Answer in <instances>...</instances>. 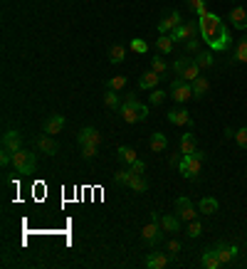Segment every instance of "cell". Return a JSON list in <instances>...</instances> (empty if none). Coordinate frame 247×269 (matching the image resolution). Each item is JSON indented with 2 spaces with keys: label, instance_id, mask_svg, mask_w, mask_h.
I'll return each mask as SVG.
<instances>
[{
  "label": "cell",
  "instance_id": "obj_18",
  "mask_svg": "<svg viewBox=\"0 0 247 269\" xmlns=\"http://www.w3.org/2000/svg\"><path fill=\"white\" fill-rule=\"evenodd\" d=\"M168 121L173 126H185V124H190V114L185 109H171L168 111Z\"/></svg>",
  "mask_w": 247,
  "mask_h": 269
},
{
  "label": "cell",
  "instance_id": "obj_16",
  "mask_svg": "<svg viewBox=\"0 0 247 269\" xmlns=\"http://www.w3.org/2000/svg\"><path fill=\"white\" fill-rule=\"evenodd\" d=\"M37 148L42 151V153H47V156H55L57 153V141H55V136H50V134H45V136H40L37 138Z\"/></svg>",
  "mask_w": 247,
  "mask_h": 269
},
{
  "label": "cell",
  "instance_id": "obj_5",
  "mask_svg": "<svg viewBox=\"0 0 247 269\" xmlns=\"http://www.w3.org/2000/svg\"><path fill=\"white\" fill-rule=\"evenodd\" d=\"M171 97H173V101H178V104L190 101V99H193V84H190L188 79H183V77L173 79V82H171Z\"/></svg>",
  "mask_w": 247,
  "mask_h": 269
},
{
  "label": "cell",
  "instance_id": "obj_26",
  "mask_svg": "<svg viewBox=\"0 0 247 269\" xmlns=\"http://www.w3.org/2000/svg\"><path fill=\"white\" fill-rule=\"evenodd\" d=\"M116 156H119L124 163H129V166H131L134 161H139L136 151H134V148H129V146H119V148H116Z\"/></svg>",
  "mask_w": 247,
  "mask_h": 269
},
{
  "label": "cell",
  "instance_id": "obj_22",
  "mask_svg": "<svg viewBox=\"0 0 247 269\" xmlns=\"http://www.w3.org/2000/svg\"><path fill=\"white\" fill-rule=\"evenodd\" d=\"M208 89H210V84H208V79H205V77L193 79V99H203V97L208 94Z\"/></svg>",
  "mask_w": 247,
  "mask_h": 269
},
{
  "label": "cell",
  "instance_id": "obj_8",
  "mask_svg": "<svg viewBox=\"0 0 247 269\" xmlns=\"http://www.w3.org/2000/svg\"><path fill=\"white\" fill-rule=\"evenodd\" d=\"M215 254H217V259H220V264H232L235 262V257H237V247L235 244H230V242H225V239H220V242H215Z\"/></svg>",
  "mask_w": 247,
  "mask_h": 269
},
{
  "label": "cell",
  "instance_id": "obj_23",
  "mask_svg": "<svg viewBox=\"0 0 247 269\" xmlns=\"http://www.w3.org/2000/svg\"><path fill=\"white\" fill-rule=\"evenodd\" d=\"M151 151L153 153H161V151H166V146H168V138H166V134H161V131H156L153 136H151Z\"/></svg>",
  "mask_w": 247,
  "mask_h": 269
},
{
  "label": "cell",
  "instance_id": "obj_17",
  "mask_svg": "<svg viewBox=\"0 0 247 269\" xmlns=\"http://www.w3.org/2000/svg\"><path fill=\"white\" fill-rule=\"evenodd\" d=\"M62 129H65V116H60V114H55L45 121V134H50V136H57Z\"/></svg>",
  "mask_w": 247,
  "mask_h": 269
},
{
  "label": "cell",
  "instance_id": "obj_12",
  "mask_svg": "<svg viewBox=\"0 0 247 269\" xmlns=\"http://www.w3.org/2000/svg\"><path fill=\"white\" fill-rule=\"evenodd\" d=\"M77 141H79V146H99L102 143V136H99V131L94 129V126H87V129H82L79 131V136H77Z\"/></svg>",
  "mask_w": 247,
  "mask_h": 269
},
{
  "label": "cell",
  "instance_id": "obj_9",
  "mask_svg": "<svg viewBox=\"0 0 247 269\" xmlns=\"http://www.w3.org/2000/svg\"><path fill=\"white\" fill-rule=\"evenodd\" d=\"M195 33H200V25H195V23H180L171 35H173V40L176 42H180V40H190V37H195Z\"/></svg>",
  "mask_w": 247,
  "mask_h": 269
},
{
  "label": "cell",
  "instance_id": "obj_15",
  "mask_svg": "<svg viewBox=\"0 0 247 269\" xmlns=\"http://www.w3.org/2000/svg\"><path fill=\"white\" fill-rule=\"evenodd\" d=\"M230 20H232V28L235 30H247V10L245 8H232L230 10Z\"/></svg>",
  "mask_w": 247,
  "mask_h": 269
},
{
  "label": "cell",
  "instance_id": "obj_41",
  "mask_svg": "<svg viewBox=\"0 0 247 269\" xmlns=\"http://www.w3.org/2000/svg\"><path fill=\"white\" fill-rule=\"evenodd\" d=\"M129 170H131V173H136V175H143V173H146V163H143V161H134Z\"/></svg>",
  "mask_w": 247,
  "mask_h": 269
},
{
  "label": "cell",
  "instance_id": "obj_34",
  "mask_svg": "<svg viewBox=\"0 0 247 269\" xmlns=\"http://www.w3.org/2000/svg\"><path fill=\"white\" fill-rule=\"evenodd\" d=\"M188 5H190V10H195V15H198V18L208 15V10H205V3H203V0H188Z\"/></svg>",
  "mask_w": 247,
  "mask_h": 269
},
{
  "label": "cell",
  "instance_id": "obj_27",
  "mask_svg": "<svg viewBox=\"0 0 247 269\" xmlns=\"http://www.w3.org/2000/svg\"><path fill=\"white\" fill-rule=\"evenodd\" d=\"M193 151H195V136H193V134L180 136V153L188 156V153H193Z\"/></svg>",
  "mask_w": 247,
  "mask_h": 269
},
{
  "label": "cell",
  "instance_id": "obj_36",
  "mask_svg": "<svg viewBox=\"0 0 247 269\" xmlns=\"http://www.w3.org/2000/svg\"><path fill=\"white\" fill-rule=\"evenodd\" d=\"M126 87V77H114V79H109V89H114V92H119V89H124Z\"/></svg>",
  "mask_w": 247,
  "mask_h": 269
},
{
  "label": "cell",
  "instance_id": "obj_2",
  "mask_svg": "<svg viewBox=\"0 0 247 269\" xmlns=\"http://www.w3.org/2000/svg\"><path fill=\"white\" fill-rule=\"evenodd\" d=\"M119 111H121V119H124L126 124H139V121H143V119H146L148 106H146V104H141V101H136V97H134V94H126V97H124V101H121V106H119Z\"/></svg>",
  "mask_w": 247,
  "mask_h": 269
},
{
  "label": "cell",
  "instance_id": "obj_4",
  "mask_svg": "<svg viewBox=\"0 0 247 269\" xmlns=\"http://www.w3.org/2000/svg\"><path fill=\"white\" fill-rule=\"evenodd\" d=\"M13 166L20 175H33L37 170V158H35V153L20 148L18 153H13Z\"/></svg>",
  "mask_w": 247,
  "mask_h": 269
},
{
  "label": "cell",
  "instance_id": "obj_28",
  "mask_svg": "<svg viewBox=\"0 0 247 269\" xmlns=\"http://www.w3.org/2000/svg\"><path fill=\"white\" fill-rule=\"evenodd\" d=\"M217 207H220V205H217L215 198H203V200H200V212H203V215H215Z\"/></svg>",
  "mask_w": 247,
  "mask_h": 269
},
{
  "label": "cell",
  "instance_id": "obj_31",
  "mask_svg": "<svg viewBox=\"0 0 247 269\" xmlns=\"http://www.w3.org/2000/svg\"><path fill=\"white\" fill-rule=\"evenodd\" d=\"M104 106H106V109H119V106H121V101H119V94H116L114 89H109V92L104 94Z\"/></svg>",
  "mask_w": 247,
  "mask_h": 269
},
{
  "label": "cell",
  "instance_id": "obj_21",
  "mask_svg": "<svg viewBox=\"0 0 247 269\" xmlns=\"http://www.w3.org/2000/svg\"><path fill=\"white\" fill-rule=\"evenodd\" d=\"M173 45H176L173 35H161V37L156 40V50H158L161 55H168V52H173Z\"/></svg>",
  "mask_w": 247,
  "mask_h": 269
},
{
  "label": "cell",
  "instance_id": "obj_33",
  "mask_svg": "<svg viewBox=\"0 0 247 269\" xmlns=\"http://www.w3.org/2000/svg\"><path fill=\"white\" fill-rule=\"evenodd\" d=\"M195 62H198L200 69H208V67H212V55H210V52H200V55L195 57Z\"/></svg>",
  "mask_w": 247,
  "mask_h": 269
},
{
  "label": "cell",
  "instance_id": "obj_20",
  "mask_svg": "<svg viewBox=\"0 0 247 269\" xmlns=\"http://www.w3.org/2000/svg\"><path fill=\"white\" fill-rule=\"evenodd\" d=\"M200 264H203L205 269H217V267H222L220 259H217V254H215V249H205L203 257H200Z\"/></svg>",
  "mask_w": 247,
  "mask_h": 269
},
{
  "label": "cell",
  "instance_id": "obj_37",
  "mask_svg": "<svg viewBox=\"0 0 247 269\" xmlns=\"http://www.w3.org/2000/svg\"><path fill=\"white\" fill-rule=\"evenodd\" d=\"M163 101H166V92H161V89H151V104L158 106V104H163Z\"/></svg>",
  "mask_w": 247,
  "mask_h": 269
},
{
  "label": "cell",
  "instance_id": "obj_25",
  "mask_svg": "<svg viewBox=\"0 0 247 269\" xmlns=\"http://www.w3.org/2000/svg\"><path fill=\"white\" fill-rule=\"evenodd\" d=\"M129 188H131L134 193H146V190H148V180H146L143 175H136V173H131Z\"/></svg>",
  "mask_w": 247,
  "mask_h": 269
},
{
  "label": "cell",
  "instance_id": "obj_10",
  "mask_svg": "<svg viewBox=\"0 0 247 269\" xmlns=\"http://www.w3.org/2000/svg\"><path fill=\"white\" fill-rule=\"evenodd\" d=\"M176 215L180 217V220H195V207H193V202L188 200V198H176Z\"/></svg>",
  "mask_w": 247,
  "mask_h": 269
},
{
  "label": "cell",
  "instance_id": "obj_19",
  "mask_svg": "<svg viewBox=\"0 0 247 269\" xmlns=\"http://www.w3.org/2000/svg\"><path fill=\"white\" fill-rule=\"evenodd\" d=\"M158 82H161V74L151 69V72H146V74L139 79V87H141V89H156Z\"/></svg>",
  "mask_w": 247,
  "mask_h": 269
},
{
  "label": "cell",
  "instance_id": "obj_3",
  "mask_svg": "<svg viewBox=\"0 0 247 269\" xmlns=\"http://www.w3.org/2000/svg\"><path fill=\"white\" fill-rule=\"evenodd\" d=\"M203 161H205V153H203V151H198V148H195L193 153L183 156V158H180V163H178V170H180V175H183V178H190V180H195V178L200 175Z\"/></svg>",
  "mask_w": 247,
  "mask_h": 269
},
{
  "label": "cell",
  "instance_id": "obj_39",
  "mask_svg": "<svg viewBox=\"0 0 247 269\" xmlns=\"http://www.w3.org/2000/svg\"><path fill=\"white\" fill-rule=\"evenodd\" d=\"M114 180H116L119 185H129V180H131V170H119V173L114 175Z\"/></svg>",
  "mask_w": 247,
  "mask_h": 269
},
{
  "label": "cell",
  "instance_id": "obj_42",
  "mask_svg": "<svg viewBox=\"0 0 247 269\" xmlns=\"http://www.w3.org/2000/svg\"><path fill=\"white\" fill-rule=\"evenodd\" d=\"M97 148H99V146H89V143H87V146H82V156H84V158H97Z\"/></svg>",
  "mask_w": 247,
  "mask_h": 269
},
{
  "label": "cell",
  "instance_id": "obj_44",
  "mask_svg": "<svg viewBox=\"0 0 247 269\" xmlns=\"http://www.w3.org/2000/svg\"><path fill=\"white\" fill-rule=\"evenodd\" d=\"M185 47H188L190 52H195V50H198V37H190V40L185 42Z\"/></svg>",
  "mask_w": 247,
  "mask_h": 269
},
{
  "label": "cell",
  "instance_id": "obj_43",
  "mask_svg": "<svg viewBox=\"0 0 247 269\" xmlns=\"http://www.w3.org/2000/svg\"><path fill=\"white\" fill-rule=\"evenodd\" d=\"M180 247H183V244H180L178 239H168V252H171V254H178Z\"/></svg>",
  "mask_w": 247,
  "mask_h": 269
},
{
  "label": "cell",
  "instance_id": "obj_29",
  "mask_svg": "<svg viewBox=\"0 0 247 269\" xmlns=\"http://www.w3.org/2000/svg\"><path fill=\"white\" fill-rule=\"evenodd\" d=\"M124 57H126V50H124L121 45H114V47L109 50V62H111V65H121Z\"/></svg>",
  "mask_w": 247,
  "mask_h": 269
},
{
  "label": "cell",
  "instance_id": "obj_38",
  "mask_svg": "<svg viewBox=\"0 0 247 269\" xmlns=\"http://www.w3.org/2000/svg\"><path fill=\"white\" fill-rule=\"evenodd\" d=\"M131 50L139 52V55H146V52H148V45H146L143 40H131Z\"/></svg>",
  "mask_w": 247,
  "mask_h": 269
},
{
  "label": "cell",
  "instance_id": "obj_13",
  "mask_svg": "<svg viewBox=\"0 0 247 269\" xmlns=\"http://www.w3.org/2000/svg\"><path fill=\"white\" fill-rule=\"evenodd\" d=\"M20 143H23V138H20L18 131H5V134H3V148H5V151L18 153V151H20Z\"/></svg>",
  "mask_w": 247,
  "mask_h": 269
},
{
  "label": "cell",
  "instance_id": "obj_14",
  "mask_svg": "<svg viewBox=\"0 0 247 269\" xmlns=\"http://www.w3.org/2000/svg\"><path fill=\"white\" fill-rule=\"evenodd\" d=\"M168 262H171V257H166L163 252H151V254L146 257V267H148V269H166Z\"/></svg>",
  "mask_w": 247,
  "mask_h": 269
},
{
  "label": "cell",
  "instance_id": "obj_24",
  "mask_svg": "<svg viewBox=\"0 0 247 269\" xmlns=\"http://www.w3.org/2000/svg\"><path fill=\"white\" fill-rule=\"evenodd\" d=\"M158 220H161V227H163L166 232H178V230H180V217H178V215H176V217H173V215H163V217H158Z\"/></svg>",
  "mask_w": 247,
  "mask_h": 269
},
{
  "label": "cell",
  "instance_id": "obj_40",
  "mask_svg": "<svg viewBox=\"0 0 247 269\" xmlns=\"http://www.w3.org/2000/svg\"><path fill=\"white\" fill-rule=\"evenodd\" d=\"M200 232H203V225H200L198 220H190V225H188V235H190V237H198Z\"/></svg>",
  "mask_w": 247,
  "mask_h": 269
},
{
  "label": "cell",
  "instance_id": "obj_7",
  "mask_svg": "<svg viewBox=\"0 0 247 269\" xmlns=\"http://www.w3.org/2000/svg\"><path fill=\"white\" fill-rule=\"evenodd\" d=\"M158 222H161L158 215H153V220H151L148 225H143L141 235H143V242H146V244H158V242L163 239V232H161V225H158Z\"/></svg>",
  "mask_w": 247,
  "mask_h": 269
},
{
  "label": "cell",
  "instance_id": "obj_30",
  "mask_svg": "<svg viewBox=\"0 0 247 269\" xmlns=\"http://www.w3.org/2000/svg\"><path fill=\"white\" fill-rule=\"evenodd\" d=\"M151 69L158 72L161 77H166V74L171 72V67H168V62H166L163 57H153V60H151Z\"/></svg>",
  "mask_w": 247,
  "mask_h": 269
},
{
  "label": "cell",
  "instance_id": "obj_35",
  "mask_svg": "<svg viewBox=\"0 0 247 269\" xmlns=\"http://www.w3.org/2000/svg\"><path fill=\"white\" fill-rule=\"evenodd\" d=\"M235 141H237V146H240V148H247V126L237 129V134H235Z\"/></svg>",
  "mask_w": 247,
  "mask_h": 269
},
{
  "label": "cell",
  "instance_id": "obj_1",
  "mask_svg": "<svg viewBox=\"0 0 247 269\" xmlns=\"http://www.w3.org/2000/svg\"><path fill=\"white\" fill-rule=\"evenodd\" d=\"M200 37L205 40V45L215 52H222L230 47V35H227V28L225 23L215 15V13H208L200 18Z\"/></svg>",
  "mask_w": 247,
  "mask_h": 269
},
{
  "label": "cell",
  "instance_id": "obj_32",
  "mask_svg": "<svg viewBox=\"0 0 247 269\" xmlns=\"http://www.w3.org/2000/svg\"><path fill=\"white\" fill-rule=\"evenodd\" d=\"M235 60L237 62H247V37H242L235 47Z\"/></svg>",
  "mask_w": 247,
  "mask_h": 269
},
{
  "label": "cell",
  "instance_id": "obj_6",
  "mask_svg": "<svg viewBox=\"0 0 247 269\" xmlns=\"http://www.w3.org/2000/svg\"><path fill=\"white\" fill-rule=\"evenodd\" d=\"M173 72H176L178 77L188 79V82H193V79H198V77H200V67H198V62H195V60H176Z\"/></svg>",
  "mask_w": 247,
  "mask_h": 269
},
{
  "label": "cell",
  "instance_id": "obj_11",
  "mask_svg": "<svg viewBox=\"0 0 247 269\" xmlns=\"http://www.w3.org/2000/svg\"><path fill=\"white\" fill-rule=\"evenodd\" d=\"M178 25H180V13L173 10V13H168V15L158 23V33H161V35H168V33H173Z\"/></svg>",
  "mask_w": 247,
  "mask_h": 269
}]
</instances>
